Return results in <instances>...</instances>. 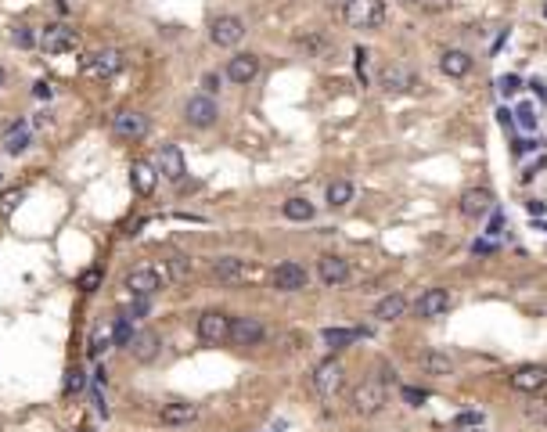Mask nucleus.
I'll return each instance as SVG.
<instances>
[{
	"mask_svg": "<svg viewBox=\"0 0 547 432\" xmlns=\"http://www.w3.org/2000/svg\"><path fill=\"white\" fill-rule=\"evenodd\" d=\"M26 148H29V130L26 126H11L8 137H4V151L8 155H22Z\"/></svg>",
	"mask_w": 547,
	"mask_h": 432,
	"instance_id": "31",
	"label": "nucleus"
},
{
	"mask_svg": "<svg viewBox=\"0 0 547 432\" xmlns=\"http://www.w3.org/2000/svg\"><path fill=\"white\" fill-rule=\"evenodd\" d=\"M83 76L90 80H112L119 69H123V54L116 47H104V50H90L87 58H83Z\"/></svg>",
	"mask_w": 547,
	"mask_h": 432,
	"instance_id": "1",
	"label": "nucleus"
},
{
	"mask_svg": "<svg viewBox=\"0 0 547 432\" xmlns=\"http://www.w3.org/2000/svg\"><path fill=\"white\" fill-rule=\"evenodd\" d=\"M4 80H8V72H4V69H0V87H4Z\"/></svg>",
	"mask_w": 547,
	"mask_h": 432,
	"instance_id": "48",
	"label": "nucleus"
},
{
	"mask_svg": "<svg viewBox=\"0 0 547 432\" xmlns=\"http://www.w3.org/2000/svg\"><path fill=\"white\" fill-rule=\"evenodd\" d=\"M242 36H245V22L238 15H220L209 29V40L216 47H234V43H242Z\"/></svg>",
	"mask_w": 547,
	"mask_h": 432,
	"instance_id": "12",
	"label": "nucleus"
},
{
	"mask_svg": "<svg viewBox=\"0 0 547 432\" xmlns=\"http://www.w3.org/2000/svg\"><path fill=\"white\" fill-rule=\"evenodd\" d=\"M256 76H259V58H256V54H234V58L227 62V80H231V83L245 87V83H252Z\"/></svg>",
	"mask_w": 547,
	"mask_h": 432,
	"instance_id": "18",
	"label": "nucleus"
},
{
	"mask_svg": "<svg viewBox=\"0 0 547 432\" xmlns=\"http://www.w3.org/2000/svg\"><path fill=\"white\" fill-rule=\"evenodd\" d=\"M158 173L166 177V180H173V184L184 180L188 166H184V155H180L177 144H162V148H158Z\"/></svg>",
	"mask_w": 547,
	"mask_h": 432,
	"instance_id": "15",
	"label": "nucleus"
},
{
	"mask_svg": "<svg viewBox=\"0 0 547 432\" xmlns=\"http://www.w3.org/2000/svg\"><path fill=\"white\" fill-rule=\"evenodd\" d=\"M404 4H425V0H404Z\"/></svg>",
	"mask_w": 547,
	"mask_h": 432,
	"instance_id": "49",
	"label": "nucleus"
},
{
	"mask_svg": "<svg viewBox=\"0 0 547 432\" xmlns=\"http://www.w3.org/2000/svg\"><path fill=\"white\" fill-rule=\"evenodd\" d=\"M440 69H443V76H450V80H461V76H468V72H472V54H468V50H457V47H450V50H443V58H440Z\"/></svg>",
	"mask_w": 547,
	"mask_h": 432,
	"instance_id": "22",
	"label": "nucleus"
},
{
	"mask_svg": "<svg viewBox=\"0 0 547 432\" xmlns=\"http://www.w3.org/2000/svg\"><path fill=\"white\" fill-rule=\"evenodd\" d=\"M202 87H205V94L212 97L216 90H220V76H216V72H205V76H202Z\"/></svg>",
	"mask_w": 547,
	"mask_h": 432,
	"instance_id": "41",
	"label": "nucleus"
},
{
	"mask_svg": "<svg viewBox=\"0 0 547 432\" xmlns=\"http://www.w3.org/2000/svg\"><path fill=\"white\" fill-rule=\"evenodd\" d=\"M310 389H313L320 400L335 396V393L342 389V364H339V360H324V364H317L313 374H310Z\"/></svg>",
	"mask_w": 547,
	"mask_h": 432,
	"instance_id": "4",
	"label": "nucleus"
},
{
	"mask_svg": "<svg viewBox=\"0 0 547 432\" xmlns=\"http://www.w3.org/2000/svg\"><path fill=\"white\" fill-rule=\"evenodd\" d=\"M266 339V328L259 317H231V342L234 346H259Z\"/></svg>",
	"mask_w": 547,
	"mask_h": 432,
	"instance_id": "10",
	"label": "nucleus"
},
{
	"mask_svg": "<svg viewBox=\"0 0 547 432\" xmlns=\"http://www.w3.org/2000/svg\"><path fill=\"white\" fill-rule=\"evenodd\" d=\"M350 202H353V184L350 180H332L327 184V205L332 209H342Z\"/></svg>",
	"mask_w": 547,
	"mask_h": 432,
	"instance_id": "30",
	"label": "nucleus"
},
{
	"mask_svg": "<svg viewBox=\"0 0 547 432\" xmlns=\"http://www.w3.org/2000/svg\"><path fill=\"white\" fill-rule=\"evenodd\" d=\"M515 116H519V123H522L526 130H533V126H536V116H533V104H526V101H522Z\"/></svg>",
	"mask_w": 547,
	"mask_h": 432,
	"instance_id": "40",
	"label": "nucleus"
},
{
	"mask_svg": "<svg viewBox=\"0 0 547 432\" xmlns=\"http://www.w3.org/2000/svg\"><path fill=\"white\" fill-rule=\"evenodd\" d=\"M386 18V0H350L346 4V22L353 29H378Z\"/></svg>",
	"mask_w": 547,
	"mask_h": 432,
	"instance_id": "2",
	"label": "nucleus"
},
{
	"mask_svg": "<svg viewBox=\"0 0 547 432\" xmlns=\"http://www.w3.org/2000/svg\"><path fill=\"white\" fill-rule=\"evenodd\" d=\"M494 191H486V188H468L461 195V212L468 216V220H475V216H486L489 209H494Z\"/></svg>",
	"mask_w": 547,
	"mask_h": 432,
	"instance_id": "17",
	"label": "nucleus"
},
{
	"mask_svg": "<svg viewBox=\"0 0 547 432\" xmlns=\"http://www.w3.org/2000/svg\"><path fill=\"white\" fill-rule=\"evenodd\" d=\"M76 432H97V428H94V425H80Z\"/></svg>",
	"mask_w": 547,
	"mask_h": 432,
	"instance_id": "47",
	"label": "nucleus"
},
{
	"mask_svg": "<svg viewBox=\"0 0 547 432\" xmlns=\"http://www.w3.org/2000/svg\"><path fill=\"white\" fill-rule=\"evenodd\" d=\"M360 335H364V332H357V328H324V332H320L324 346H332V350H346V346H353Z\"/></svg>",
	"mask_w": 547,
	"mask_h": 432,
	"instance_id": "27",
	"label": "nucleus"
},
{
	"mask_svg": "<svg viewBox=\"0 0 547 432\" xmlns=\"http://www.w3.org/2000/svg\"><path fill=\"white\" fill-rule=\"evenodd\" d=\"M216 116H220V108H216V101H212L209 94H195V97H188V104H184V119H188L191 126H198V130L212 126Z\"/></svg>",
	"mask_w": 547,
	"mask_h": 432,
	"instance_id": "8",
	"label": "nucleus"
},
{
	"mask_svg": "<svg viewBox=\"0 0 547 432\" xmlns=\"http://www.w3.org/2000/svg\"><path fill=\"white\" fill-rule=\"evenodd\" d=\"M270 281H274V288H278V292H303L306 281H310V274H306L303 263L285 259V263L274 266V278H270Z\"/></svg>",
	"mask_w": 547,
	"mask_h": 432,
	"instance_id": "7",
	"label": "nucleus"
},
{
	"mask_svg": "<svg viewBox=\"0 0 547 432\" xmlns=\"http://www.w3.org/2000/svg\"><path fill=\"white\" fill-rule=\"evenodd\" d=\"M404 400H407L411 407H421V404L428 400V393H425V389H414V386H404Z\"/></svg>",
	"mask_w": 547,
	"mask_h": 432,
	"instance_id": "39",
	"label": "nucleus"
},
{
	"mask_svg": "<svg viewBox=\"0 0 547 432\" xmlns=\"http://www.w3.org/2000/svg\"><path fill=\"white\" fill-rule=\"evenodd\" d=\"M245 274H249V270H245V259H238V256H220V259H212V278H216V281L238 285Z\"/></svg>",
	"mask_w": 547,
	"mask_h": 432,
	"instance_id": "19",
	"label": "nucleus"
},
{
	"mask_svg": "<svg viewBox=\"0 0 547 432\" xmlns=\"http://www.w3.org/2000/svg\"><path fill=\"white\" fill-rule=\"evenodd\" d=\"M346 4H350V0H346Z\"/></svg>",
	"mask_w": 547,
	"mask_h": 432,
	"instance_id": "51",
	"label": "nucleus"
},
{
	"mask_svg": "<svg viewBox=\"0 0 547 432\" xmlns=\"http://www.w3.org/2000/svg\"><path fill=\"white\" fill-rule=\"evenodd\" d=\"M447 306H450V292L447 288H428L421 299H418V317H440V313H447Z\"/></svg>",
	"mask_w": 547,
	"mask_h": 432,
	"instance_id": "23",
	"label": "nucleus"
},
{
	"mask_svg": "<svg viewBox=\"0 0 547 432\" xmlns=\"http://www.w3.org/2000/svg\"><path fill=\"white\" fill-rule=\"evenodd\" d=\"M112 342V332H104V328H94V335H90V346H87V353L90 357H101V350Z\"/></svg>",
	"mask_w": 547,
	"mask_h": 432,
	"instance_id": "35",
	"label": "nucleus"
},
{
	"mask_svg": "<svg viewBox=\"0 0 547 432\" xmlns=\"http://www.w3.org/2000/svg\"><path fill=\"white\" fill-rule=\"evenodd\" d=\"M407 313V296H400V292H393V296H381L378 303H374V320H381V324H393V320H400Z\"/></svg>",
	"mask_w": 547,
	"mask_h": 432,
	"instance_id": "20",
	"label": "nucleus"
},
{
	"mask_svg": "<svg viewBox=\"0 0 547 432\" xmlns=\"http://www.w3.org/2000/svg\"><path fill=\"white\" fill-rule=\"evenodd\" d=\"M475 421H482V414H479V411H472V414H461V418H457V425H475Z\"/></svg>",
	"mask_w": 547,
	"mask_h": 432,
	"instance_id": "44",
	"label": "nucleus"
},
{
	"mask_svg": "<svg viewBox=\"0 0 547 432\" xmlns=\"http://www.w3.org/2000/svg\"><path fill=\"white\" fill-rule=\"evenodd\" d=\"M317 274H320V281H324L327 288H339V285L350 281V259H342V256H335V252H327V256L317 259Z\"/></svg>",
	"mask_w": 547,
	"mask_h": 432,
	"instance_id": "13",
	"label": "nucleus"
},
{
	"mask_svg": "<svg viewBox=\"0 0 547 432\" xmlns=\"http://www.w3.org/2000/svg\"><path fill=\"white\" fill-rule=\"evenodd\" d=\"M101 281H104V278H101V270H97V266H87L83 274L76 278V288H80V292H97Z\"/></svg>",
	"mask_w": 547,
	"mask_h": 432,
	"instance_id": "32",
	"label": "nucleus"
},
{
	"mask_svg": "<svg viewBox=\"0 0 547 432\" xmlns=\"http://www.w3.org/2000/svg\"><path fill=\"white\" fill-rule=\"evenodd\" d=\"M508 386H511L515 393H540V389L547 386V367H543V364H522V367L511 371Z\"/></svg>",
	"mask_w": 547,
	"mask_h": 432,
	"instance_id": "9",
	"label": "nucleus"
},
{
	"mask_svg": "<svg viewBox=\"0 0 547 432\" xmlns=\"http://www.w3.org/2000/svg\"><path fill=\"white\" fill-rule=\"evenodd\" d=\"M83 386H87V374H83V367H69V371H65V396L80 393Z\"/></svg>",
	"mask_w": 547,
	"mask_h": 432,
	"instance_id": "33",
	"label": "nucleus"
},
{
	"mask_svg": "<svg viewBox=\"0 0 547 432\" xmlns=\"http://www.w3.org/2000/svg\"><path fill=\"white\" fill-rule=\"evenodd\" d=\"M543 15H547V8H543Z\"/></svg>",
	"mask_w": 547,
	"mask_h": 432,
	"instance_id": "50",
	"label": "nucleus"
},
{
	"mask_svg": "<svg viewBox=\"0 0 547 432\" xmlns=\"http://www.w3.org/2000/svg\"><path fill=\"white\" fill-rule=\"evenodd\" d=\"M112 134L119 141H141L148 134V116H141V112H119L112 119Z\"/></svg>",
	"mask_w": 547,
	"mask_h": 432,
	"instance_id": "16",
	"label": "nucleus"
},
{
	"mask_svg": "<svg viewBox=\"0 0 547 432\" xmlns=\"http://www.w3.org/2000/svg\"><path fill=\"white\" fill-rule=\"evenodd\" d=\"M519 87H522V83H519V76H504V80L497 83V90H501V94H515Z\"/></svg>",
	"mask_w": 547,
	"mask_h": 432,
	"instance_id": "42",
	"label": "nucleus"
},
{
	"mask_svg": "<svg viewBox=\"0 0 547 432\" xmlns=\"http://www.w3.org/2000/svg\"><path fill=\"white\" fill-rule=\"evenodd\" d=\"M33 94H36V97H40V101H43V97H50V94H54V90H50V83H43V80H40V83H36V87H33Z\"/></svg>",
	"mask_w": 547,
	"mask_h": 432,
	"instance_id": "43",
	"label": "nucleus"
},
{
	"mask_svg": "<svg viewBox=\"0 0 547 432\" xmlns=\"http://www.w3.org/2000/svg\"><path fill=\"white\" fill-rule=\"evenodd\" d=\"M533 148H536V141H519V144H515L519 155H522V151H533Z\"/></svg>",
	"mask_w": 547,
	"mask_h": 432,
	"instance_id": "45",
	"label": "nucleus"
},
{
	"mask_svg": "<svg viewBox=\"0 0 547 432\" xmlns=\"http://www.w3.org/2000/svg\"><path fill=\"white\" fill-rule=\"evenodd\" d=\"M198 339L205 346H220V342H231V317L224 310H205L198 317Z\"/></svg>",
	"mask_w": 547,
	"mask_h": 432,
	"instance_id": "3",
	"label": "nucleus"
},
{
	"mask_svg": "<svg viewBox=\"0 0 547 432\" xmlns=\"http://www.w3.org/2000/svg\"><path fill=\"white\" fill-rule=\"evenodd\" d=\"M123 285H126V292L134 299H151L162 288V274H158L155 266H134L130 274L123 278Z\"/></svg>",
	"mask_w": 547,
	"mask_h": 432,
	"instance_id": "5",
	"label": "nucleus"
},
{
	"mask_svg": "<svg viewBox=\"0 0 547 432\" xmlns=\"http://www.w3.org/2000/svg\"><path fill=\"white\" fill-rule=\"evenodd\" d=\"M411 80H414L411 69H407V65H396V62L378 72V87H381V90H389V94H404V90L411 87Z\"/></svg>",
	"mask_w": 547,
	"mask_h": 432,
	"instance_id": "21",
	"label": "nucleus"
},
{
	"mask_svg": "<svg viewBox=\"0 0 547 432\" xmlns=\"http://www.w3.org/2000/svg\"><path fill=\"white\" fill-rule=\"evenodd\" d=\"M130 339H134V328H130V320L119 313L116 328H112V342H116V346H130Z\"/></svg>",
	"mask_w": 547,
	"mask_h": 432,
	"instance_id": "34",
	"label": "nucleus"
},
{
	"mask_svg": "<svg viewBox=\"0 0 547 432\" xmlns=\"http://www.w3.org/2000/svg\"><path fill=\"white\" fill-rule=\"evenodd\" d=\"M40 47H43V54H65V50L76 47V29H69L62 22H50L40 33Z\"/></svg>",
	"mask_w": 547,
	"mask_h": 432,
	"instance_id": "11",
	"label": "nucleus"
},
{
	"mask_svg": "<svg viewBox=\"0 0 547 432\" xmlns=\"http://www.w3.org/2000/svg\"><path fill=\"white\" fill-rule=\"evenodd\" d=\"M130 184H134L137 195H151V191H155L158 173H155L151 162H134V166H130Z\"/></svg>",
	"mask_w": 547,
	"mask_h": 432,
	"instance_id": "24",
	"label": "nucleus"
},
{
	"mask_svg": "<svg viewBox=\"0 0 547 432\" xmlns=\"http://www.w3.org/2000/svg\"><path fill=\"white\" fill-rule=\"evenodd\" d=\"M529 212H533V216H536V212H543V202H540V198H533V202H529Z\"/></svg>",
	"mask_w": 547,
	"mask_h": 432,
	"instance_id": "46",
	"label": "nucleus"
},
{
	"mask_svg": "<svg viewBox=\"0 0 547 432\" xmlns=\"http://www.w3.org/2000/svg\"><path fill=\"white\" fill-rule=\"evenodd\" d=\"M11 40H15L18 47H33V43H36V36H33V29H29V26H15Z\"/></svg>",
	"mask_w": 547,
	"mask_h": 432,
	"instance_id": "36",
	"label": "nucleus"
},
{
	"mask_svg": "<svg viewBox=\"0 0 547 432\" xmlns=\"http://www.w3.org/2000/svg\"><path fill=\"white\" fill-rule=\"evenodd\" d=\"M166 274H170V281L184 285V281L191 278V259H188L184 252H173V256L166 259Z\"/></svg>",
	"mask_w": 547,
	"mask_h": 432,
	"instance_id": "29",
	"label": "nucleus"
},
{
	"mask_svg": "<svg viewBox=\"0 0 547 432\" xmlns=\"http://www.w3.org/2000/svg\"><path fill=\"white\" fill-rule=\"evenodd\" d=\"M144 313H148V299H134V303L123 310V317H126V320H137V317H144Z\"/></svg>",
	"mask_w": 547,
	"mask_h": 432,
	"instance_id": "38",
	"label": "nucleus"
},
{
	"mask_svg": "<svg viewBox=\"0 0 547 432\" xmlns=\"http://www.w3.org/2000/svg\"><path fill=\"white\" fill-rule=\"evenodd\" d=\"M421 367H425V374H435V378H447V374H454V357L450 353H443V350H428L425 357H421Z\"/></svg>",
	"mask_w": 547,
	"mask_h": 432,
	"instance_id": "25",
	"label": "nucleus"
},
{
	"mask_svg": "<svg viewBox=\"0 0 547 432\" xmlns=\"http://www.w3.org/2000/svg\"><path fill=\"white\" fill-rule=\"evenodd\" d=\"M381 407H386V386H381L378 378H371V382H360V386L353 389V411H357V414L371 418V414H378Z\"/></svg>",
	"mask_w": 547,
	"mask_h": 432,
	"instance_id": "6",
	"label": "nucleus"
},
{
	"mask_svg": "<svg viewBox=\"0 0 547 432\" xmlns=\"http://www.w3.org/2000/svg\"><path fill=\"white\" fill-rule=\"evenodd\" d=\"M158 418H162V425H188L198 418V407L195 404H162Z\"/></svg>",
	"mask_w": 547,
	"mask_h": 432,
	"instance_id": "26",
	"label": "nucleus"
},
{
	"mask_svg": "<svg viewBox=\"0 0 547 432\" xmlns=\"http://www.w3.org/2000/svg\"><path fill=\"white\" fill-rule=\"evenodd\" d=\"M526 414H529L533 421H547V400H529V404H526Z\"/></svg>",
	"mask_w": 547,
	"mask_h": 432,
	"instance_id": "37",
	"label": "nucleus"
},
{
	"mask_svg": "<svg viewBox=\"0 0 547 432\" xmlns=\"http://www.w3.org/2000/svg\"><path fill=\"white\" fill-rule=\"evenodd\" d=\"M281 212L288 216V220H296V224H306V220H313V202H306V198H288L285 205H281Z\"/></svg>",
	"mask_w": 547,
	"mask_h": 432,
	"instance_id": "28",
	"label": "nucleus"
},
{
	"mask_svg": "<svg viewBox=\"0 0 547 432\" xmlns=\"http://www.w3.org/2000/svg\"><path fill=\"white\" fill-rule=\"evenodd\" d=\"M130 357L137 360V364H151L155 357H158V350H162V339H158V332H151V328H144V332H134V339H130Z\"/></svg>",
	"mask_w": 547,
	"mask_h": 432,
	"instance_id": "14",
	"label": "nucleus"
}]
</instances>
